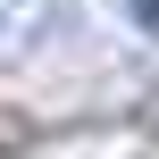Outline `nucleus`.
I'll return each mask as SVG.
<instances>
[{
	"instance_id": "1",
	"label": "nucleus",
	"mask_w": 159,
	"mask_h": 159,
	"mask_svg": "<svg viewBox=\"0 0 159 159\" xmlns=\"http://www.w3.org/2000/svg\"><path fill=\"white\" fill-rule=\"evenodd\" d=\"M143 25H151V34H159V0H143Z\"/></svg>"
}]
</instances>
